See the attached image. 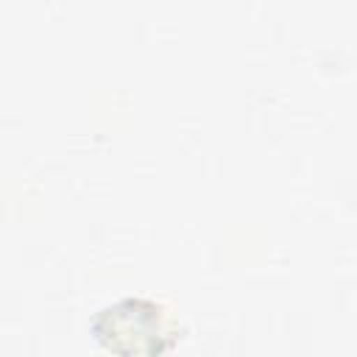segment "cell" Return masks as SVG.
<instances>
[{
    "mask_svg": "<svg viewBox=\"0 0 357 357\" xmlns=\"http://www.w3.org/2000/svg\"><path fill=\"white\" fill-rule=\"evenodd\" d=\"M89 332L106 351L120 357H159L178 337L162 304L142 296H128L98 310Z\"/></svg>",
    "mask_w": 357,
    "mask_h": 357,
    "instance_id": "1",
    "label": "cell"
}]
</instances>
